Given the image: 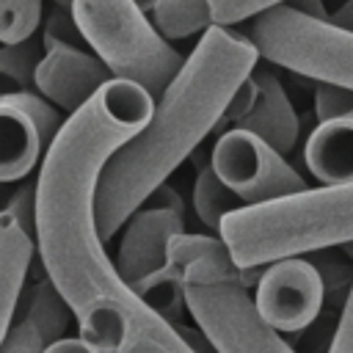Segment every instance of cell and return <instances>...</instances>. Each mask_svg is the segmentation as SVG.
<instances>
[{"label": "cell", "instance_id": "6da1fadb", "mask_svg": "<svg viewBox=\"0 0 353 353\" xmlns=\"http://www.w3.org/2000/svg\"><path fill=\"white\" fill-rule=\"evenodd\" d=\"M154 99L130 80H108L69 113L36 176V251L69 303L77 336L97 353H182L185 342L119 276L97 232V182L108 157L152 116Z\"/></svg>", "mask_w": 353, "mask_h": 353}, {"label": "cell", "instance_id": "7a4b0ae2", "mask_svg": "<svg viewBox=\"0 0 353 353\" xmlns=\"http://www.w3.org/2000/svg\"><path fill=\"white\" fill-rule=\"evenodd\" d=\"M259 63L243 30L210 25L179 72L152 105L149 121L121 143L99 171L97 232L110 243L124 221L215 132L234 88Z\"/></svg>", "mask_w": 353, "mask_h": 353}, {"label": "cell", "instance_id": "3957f363", "mask_svg": "<svg viewBox=\"0 0 353 353\" xmlns=\"http://www.w3.org/2000/svg\"><path fill=\"white\" fill-rule=\"evenodd\" d=\"M218 237L240 270L353 243V185L303 188L245 204L221 221Z\"/></svg>", "mask_w": 353, "mask_h": 353}, {"label": "cell", "instance_id": "277c9868", "mask_svg": "<svg viewBox=\"0 0 353 353\" xmlns=\"http://www.w3.org/2000/svg\"><path fill=\"white\" fill-rule=\"evenodd\" d=\"M69 11L110 77L141 85L152 99L163 94L185 61L132 0H72Z\"/></svg>", "mask_w": 353, "mask_h": 353}, {"label": "cell", "instance_id": "5b68a950", "mask_svg": "<svg viewBox=\"0 0 353 353\" xmlns=\"http://www.w3.org/2000/svg\"><path fill=\"white\" fill-rule=\"evenodd\" d=\"M259 58L290 69L314 83H328L353 91V33L328 22L312 19L279 3L248 19L243 30Z\"/></svg>", "mask_w": 353, "mask_h": 353}, {"label": "cell", "instance_id": "8992f818", "mask_svg": "<svg viewBox=\"0 0 353 353\" xmlns=\"http://www.w3.org/2000/svg\"><path fill=\"white\" fill-rule=\"evenodd\" d=\"M185 306L215 353H295L254 309L248 290L215 281H182Z\"/></svg>", "mask_w": 353, "mask_h": 353}, {"label": "cell", "instance_id": "52a82bcc", "mask_svg": "<svg viewBox=\"0 0 353 353\" xmlns=\"http://www.w3.org/2000/svg\"><path fill=\"white\" fill-rule=\"evenodd\" d=\"M210 165L218 179L245 204H262L306 188V179L279 154L273 146L259 141L248 130H226L218 135Z\"/></svg>", "mask_w": 353, "mask_h": 353}, {"label": "cell", "instance_id": "ba28073f", "mask_svg": "<svg viewBox=\"0 0 353 353\" xmlns=\"http://www.w3.org/2000/svg\"><path fill=\"white\" fill-rule=\"evenodd\" d=\"M121 243L116 251V270L127 287L163 270L168 265V243L185 232V204L168 182L152 190V196L124 221Z\"/></svg>", "mask_w": 353, "mask_h": 353}, {"label": "cell", "instance_id": "9c48e42d", "mask_svg": "<svg viewBox=\"0 0 353 353\" xmlns=\"http://www.w3.org/2000/svg\"><path fill=\"white\" fill-rule=\"evenodd\" d=\"M63 119L39 91L0 94V185L22 182L41 165Z\"/></svg>", "mask_w": 353, "mask_h": 353}, {"label": "cell", "instance_id": "30bf717a", "mask_svg": "<svg viewBox=\"0 0 353 353\" xmlns=\"http://www.w3.org/2000/svg\"><path fill=\"white\" fill-rule=\"evenodd\" d=\"M251 301L256 314L279 334L303 331L325 306L320 273L306 256H287L265 265Z\"/></svg>", "mask_w": 353, "mask_h": 353}, {"label": "cell", "instance_id": "8fae6325", "mask_svg": "<svg viewBox=\"0 0 353 353\" xmlns=\"http://www.w3.org/2000/svg\"><path fill=\"white\" fill-rule=\"evenodd\" d=\"M108 80H113L108 66L83 47L47 50L36 66V91L66 116L83 108Z\"/></svg>", "mask_w": 353, "mask_h": 353}, {"label": "cell", "instance_id": "7c38bea8", "mask_svg": "<svg viewBox=\"0 0 353 353\" xmlns=\"http://www.w3.org/2000/svg\"><path fill=\"white\" fill-rule=\"evenodd\" d=\"M72 309L61 298V292L52 287V281L44 276L19 317H14L8 334L0 342V353H44L52 342L69 336L66 331L72 328Z\"/></svg>", "mask_w": 353, "mask_h": 353}, {"label": "cell", "instance_id": "4fadbf2b", "mask_svg": "<svg viewBox=\"0 0 353 353\" xmlns=\"http://www.w3.org/2000/svg\"><path fill=\"white\" fill-rule=\"evenodd\" d=\"M168 265L182 276V281H215V284H237L248 290L256 287L259 270H240L226 251L218 234H193L179 232L168 243Z\"/></svg>", "mask_w": 353, "mask_h": 353}, {"label": "cell", "instance_id": "5bb4252c", "mask_svg": "<svg viewBox=\"0 0 353 353\" xmlns=\"http://www.w3.org/2000/svg\"><path fill=\"white\" fill-rule=\"evenodd\" d=\"M251 80L256 85L254 108L237 121V130L254 132L259 141L273 146L279 154H290L301 135V119L281 85V80L268 66H254Z\"/></svg>", "mask_w": 353, "mask_h": 353}, {"label": "cell", "instance_id": "9a60e30c", "mask_svg": "<svg viewBox=\"0 0 353 353\" xmlns=\"http://www.w3.org/2000/svg\"><path fill=\"white\" fill-rule=\"evenodd\" d=\"M303 157L320 185H353V110L317 121Z\"/></svg>", "mask_w": 353, "mask_h": 353}, {"label": "cell", "instance_id": "2e32d148", "mask_svg": "<svg viewBox=\"0 0 353 353\" xmlns=\"http://www.w3.org/2000/svg\"><path fill=\"white\" fill-rule=\"evenodd\" d=\"M33 248L36 240L6 210H0V342L17 317Z\"/></svg>", "mask_w": 353, "mask_h": 353}, {"label": "cell", "instance_id": "e0dca14e", "mask_svg": "<svg viewBox=\"0 0 353 353\" xmlns=\"http://www.w3.org/2000/svg\"><path fill=\"white\" fill-rule=\"evenodd\" d=\"M149 19L165 41L201 36L212 25L207 0H154Z\"/></svg>", "mask_w": 353, "mask_h": 353}, {"label": "cell", "instance_id": "ac0fdd59", "mask_svg": "<svg viewBox=\"0 0 353 353\" xmlns=\"http://www.w3.org/2000/svg\"><path fill=\"white\" fill-rule=\"evenodd\" d=\"M157 317H163L165 323L176 325L182 323V317L188 314V306H185V284H182V276L165 265L163 270L141 279L138 284L130 287Z\"/></svg>", "mask_w": 353, "mask_h": 353}, {"label": "cell", "instance_id": "d6986e66", "mask_svg": "<svg viewBox=\"0 0 353 353\" xmlns=\"http://www.w3.org/2000/svg\"><path fill=\"white\" fill-rule=\"evenodd\" d=\"M240 207H243V201L218 179L212 165L204 163L196 174V185H193V210H196L199 221L210 229V234H218L221 221Z\"/></svg>", "mask_w": 353, "mask_h": 353}, {"label": "cell", "instance_id": "ffe728a7", "mask_svg": "<svg viewBox=\"0 0 353 353\" xmlns=\"http://www.w3.org/2000/svg\"><path fill=\"white\" fill-rule=\"evenodd\" d=\"M41 55L44 50L36 39L0 44V94L36 91V66Z\"/></svg>", "mask_w": 353, "mask_h": 353}, {"label": "cell", "instance_id": "44dd1931", "mask_svg": "<svg viewBox=\"0 0 353 353\" xmlns=\"http://www.w3.org/2000/svg\"><path fill=\"white\" fill-rule=\"evenodd\" d=\"M44 19V0H0V44L33 39Z\"/></svg>", "mask_w": 353, "mask_h": 353}, {"label": "cell", "instance_id": "7402d4cb", "mask_svg": "<svg viewBox=\"0 0 353 353\" xmlns=\"http://www.w3.org/2000/svg\"><path fill=\"white\" fill-rule=\"evenodd\" d=\"M317 259H309L314 265V270L320 273L323 281V301L342 306L350 287H353V262L347 256H339L334 248H323L314 251Z\"/></svg>", "mask_w": 353, "mask_h": 353}, {"label": "cell", "instance_id": "603a6c76", "mask_svg": "<svg viewBox=\"0 0 353 353\" xmlns=\"http://www.w3.org/2000/svg\"><path fill=\"white\" fill-rule=\"evenodd\" d=\"M58 47H83V50H88L72 11L61 8V6L47 14L44 28H41V50L47 52V50H58Z\"/></svg>", "mask_w": 353, "mask_h": 353}, {"label": "cell", "instance_id": "cb8c5ba5", "mask_svg": "<svg viewBox=\"0 0 353 353\" xmlns=\"http://www.w3.org/2000/svg\"><path fill=\"white\" fill-rule=\"evenodd\" d=\"M207 3H210L212 25L234 28V25L248 22L251 17L262 14L265 8H273V6L287 3V0H207Z\"/></svg>", "mask_w": 353, "mask_h": 353}, {"label": "cell", "instance_id": "d4e9b609", "mask_svg": "<svg viewBox=\"0 0 353 353\" xmlns=\"http://www.w3.org/2000/svg\"><path fill=\"white\" fill-rule=\"evenodd\" d=\"M353 110V91L339 88V85H328V83H317L314 88V116L317 121H328L336 116H345Z\"/></svg>", "mask_w": 353, "mask_h": 353}, {"label": "cell", "instance_id": "484cf974", "mask_svg": "<svg viewBox=\"0 0 353 353\" xmlns=\"http://www.w3.org/2000/svg\"><path fill=\"white\" fill-rule=\"evenodd\" d=\"M3 210L33 237V232H36V179L33 182H22L11 193V199L3 204Z\"/></svg>", "mask_w": 353, "mask_h": 353}, {"label": "cell", "instance_id": "4316f807", "mask_svg": "<svg viewBox=\"0 0 353 353\" xmlns=\"http://www.w3.org/2000/svg\"><path fill=\"white\" fill-rule=\"evenodd\" d=\"M254 99H256V85H254V80H251V74H248V77L234 88V94L229 97V102H226V108H223V113H221V121H218L215 132L221 135V132L237 127V121L254 108Z\"/></svg>", "mask_w": 353, "mask_h": 353}, {"label": "cell", "instance_id": "83f0119b", "mask_svg": "<svg viewBox=\"0 0 353 353\" xmlns=\"http://www.w3.org/2000/svg\"><path fill=\"white\" fill-rule=\"evenodd\" d=\"M328 353H353V287L339 309V323H336Z\"/></svg>", "mask_w": 353, "mask_h": 353}, {"label": "cell", "instance_id": "f1b7e54d", "mask_svg": "<svg viewBox=\"0 0 353 353\" xmlns=\"http://www.w3.org/2000/svg\"><path fill=\"white\" fill-rule=\"evenodd\" d=\"M284 6H290L292 11L303 14V17H312V19H328V8L323 0H287Z\"/></svg>", "mask_w": 353, "mask_h": 353}, {"label": "cell", "instance_id": "f546056e", "mask_svg": "<svg viewBox=\"0 0 353 353\" xmlns=\"http://www.w3.org/2000/svg\"><path fill=\"white\" fill-rule=\"evenodd\" d=\"M44 353H97L88 342H83L80 336H63L58 342H52Z\"/></svg>", "mask_w": 353, "mask_h": 353}, {"label": "cell", "instance_id": "4dcf8cb0", "mask_svg": "<svg viewBox=\"0 0 353 353\" xmlns=\"http://www.w3.org/2000/svg\"><path fill=\"white\" fill-rule=\"evenodd\" d=\"M328 22H334V25H339V28L353 33V0H345L336 11H328Z\"/></svg>", "mask_w": 353, "mask_h": 353}, {"label": "cell", "instance_id": "1f68e13d", "mask_svg": "<svg viewBox=\"0 0 353 353\" xmlns=\"http://www.w3.org/2000/svg\"><path fill=\"white\" fill-rule=\"evenodd\" d=\"M132 3H135V6L141 8V11H146V14H149V8L154 6V0H132Z\"/></svg>", "mask_w": 353, "mask_h": 353}, {"label": "cell", "instance_id": "d6a6232c", "mask_svg": "<svg viewBox=\"0 0 353 353\" xmlns=\"http://www.w3.org/2000/svg\"><path fill=\"white\" fill-rule=\"evenodd\" d=\"M52 3L61 6V8H69V6H72V0H52Z\"/></svg>", "mask_w": 353, "mask_h": 353}, {"label": "cell", "instance_id": "836d02e7", "mask_svg": "<svg viewBox=\"0 0 353 353\" xmlns=\"http://www.w3.org/2000/svg\"><path fill=\"white\" fill-rule=\"evenodd\" d=\"M182 353H196V350H193V347H188V345H185V347H182Z\"/></svg>", "mask_w": 353, "mask_h": 353}, {"label": "cell", "instance_id": "e575fe53", "mask_svg": "<svg viewBox=\"0 0 353 353\" xmlns=\"http://www.w3.org/2000/svg\"><path fill=\"white\" fill-rule=\"evenodd\" d=\"M0 210H3V190H0Z\"/></svg>", "mask_w": 353, "mask_h": 353}]
</instances>
